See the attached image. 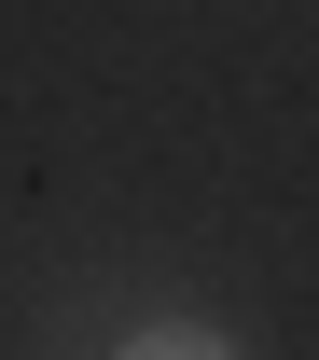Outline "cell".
<instances>
[{
    "label": "cell",
    "mask_w": 319,
    "mask_h": 360,
    "mask_svg": "<svg viewBox=\"0 0 319 360\" xmlns=\"http://www.w3.org/2000/svg\"><path fill=\"white\" fill-rule=\"evenodd\" d=\"M111 360H236V347L208 333V319H139V333H125Z\"/></svg>",
    "instance_id": "6da1fadb"
}]
</instances>
